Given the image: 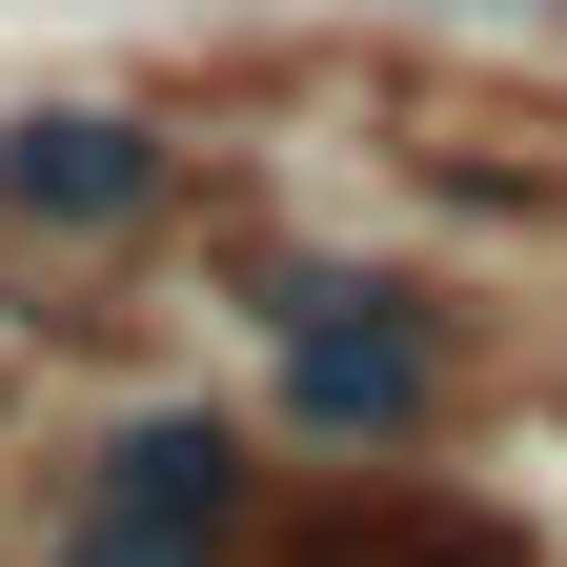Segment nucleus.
I'll list each match as a JSON object with an SVG mask.
<instances>
[{"label":"nucleus","instance_id":"obj_3","mask_svg":"<svg viewBox=\"0 0 567 567\" xmlns=\"http://www.w3.org/2000/svg\"><path fill=\"white\" fill-rule=\"evenodd\" d=\"M163 203H183V142L142 102H21L0 122V224L21 244H142Z\"/></svg>","mask_w":567,"mask_h":567},{"label":"nucleus","instance_id":"obj_1","mask_svg":"<svg viewBox=\"0 0 567 567\" xmlns=\"http://www.w3.org/2000/svg\"><path fill=\"white\" fill-rule=\"evenodd\" d=\"M264 365H284V425L305 446H365V466H405L425 425H446V305L425 284H385V264H264Z\"/></svg>","mask_w":567,"mask_h":567},{"label":"nucleus","instance_id":"obj_2","mask_svg":"<svg viewBox=\"0 0 567 567\" xmlns=\"http://www.w3.org/2000/svg\"><path fill=\"white\" fill-rule=\"evenodd\" d=\"M244 527H264V446L224 405H142L122 446L61 486L41 567H244Z\"/></svg>","mask_w":567,"mask_h":567}]
</instances>
